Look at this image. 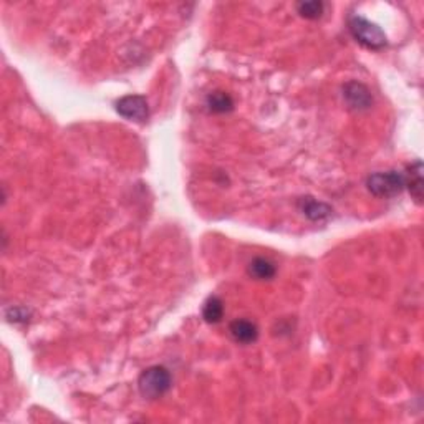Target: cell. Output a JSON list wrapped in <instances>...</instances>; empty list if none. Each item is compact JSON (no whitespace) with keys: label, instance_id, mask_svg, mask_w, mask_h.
Segmentation results:
<instances>
[{"label":"cell","instance_id":"cell-1","mask_svg":"<svg viewBox=\"0 0 424 424\" xmlns=\"http://www.w3.org/2000/svg\"><path fill=\"white\" fill-rule=\"evenodd\" d=\"M172 384V378L169 370L165 366H149L146 368L138 378V390L139 395L144 400H159L169 391Z\"/></svg>","mask_w":424,"mask_h":424},{"label":"cell","instance_id":"cell-2","mask_svg":"<svg viewBox=\"0 0 424 424\" xmlns=\"http://www.w3.org/2000/svg\"><path fill=\"white\" fill-rule=\"evenodd\" d=\"M348 30L360 45L370 48V50H381L388 43L383 30L377 24H371L370 20L360 15H351L348 19Z\"/></svg>","mask_w":424,"mask_h":424},{"label":"cell","instance_id":"cell-3","mask_svg":"<svg viewBox=\"0 0 424 424\" xmlns=\"http://www.w3.org/2000/svg\"><path fill=\"white\" fill-rule=\"evenodd\" d=\"M366 188L377 197H395L404 191V174L401 171L374 172L366 179Z\"/></svg>","mask_w":424,"mask_h":424},{"label":"cell","instance_id":"cell-4","mask_svg":"<svg viewBox=\"0 0 424 424\" xmlns=\"http://www.w3.org/2000/svg\"><path fill=\"white\" fill-rule=\"evenodd\" d=\"M116 112L128 121L143 123L149 116V106L144 96L128 95L116 101Z\"/></svg>","mask_w":424,"mask_h":424},{"label":"cell","instance_id":"cell-5","mask_svg":"<svg viewBox=\"0 0 424 424\" xmlns=\"http://www.w3.org/2000/svg\"><path fill=\"white\" fill-rule=\"evenodd\" d=\"M343 98L355 112H363L373 105V95L368 86L360 82H348L343 86Z\"/></svg>","mask_w":424,"mask_h":424},{"label":"cell","instance_id":"cell-6","mask_svg":"<svg viewBox=\"0 0 424 424\" xmlns=\"http://www.w3.org/2000/svg\"><path fill=\"white\" fill-rule=\"evenodd\" d=\"M404 174V189H408L411 197L421 204L423 202V162L414 161L406 167Z\"/></svg>","mask_w":424,"mask_h":424},{"label":"cell","instance_id":"cell-7","mask_svg":"<svg viewBox=\"0 0 424 424\" xmlns=\"http://www.w3.org/2000/svg\"><path fill=\"white\" fill-rule=\"evenodd\" d=\"M229 333L236 340L237 343L250 344L259 338V328L254 321L245 320V318H237V320L231 321L229 325Z\"/></svg>","mask_w":424,"mask_h":424},{"label":"cell","instance_id":"cell-8","mask_svg":"<svg viewBox=\"0 0 424 424\" xmlns=\"http://www.w3.org/2000/svg\"><path fill=\"white\" fill-rule=\"evenodd\" d=\"M298 209L305 218H308L310 220H325L328 219L331 212H333L328 204L317 201V199L310 196L298 199Z\"/></svg>","mask_w":424,"mask_h":424},{"label":"cell","instance_id":"cell-9","mask_svg":"<svg viewBox=\"0 0 424 424\" xmlns=\"http://www.w3.org/2000/svg\"><path fill=\"white\" fill-rule=\"evenodd\" d=\"M206 106L211 113H218V114L229 113L234 109V100L229 93L218 90L207 95Z\"/></svg>","mask_w":424,"mask_h":424},{"label":"cell","instance_id":"cell-10","mask_svg":"<svg viewBox=\"0 0 424 424\" xmlns=\"http://www.w3.org/2000/svg\"><path fill=\"white\" fill-rule=\"evenodd\" d=\"M247 273L255 280H271V278L275 277V265L268 259L255 257L254 260H250Z\"/></svg>","mask_w":424,"mask_h":424},{"label":"cell","instance_id":"cell-11","mask_svg":"<svg viewBox=\"0 0 424 424\" xmlns=\"http://www.w3.org/2000/svg\"><path fill=\"white\" fill-rule=\"evenodd\" d=\"M224 317V302L220 300L218 295H212L204 302V307H202V318L207 321V324L215 325L222 320Z\"/></svg>","mask_w":424,"mask_h":424},{"label":"cell","instance_id":"cell-12","mask_svg":"<svg viewBox=\"0 0 424 424\" xmlns=\"http://www.w3.org/2000/svg\"><path fill=\"white\" fill-rule=\"evenodd\" d=\"M325 10V3L318 2V0H310V2H300L297 3V12L303 19L308 20H317L324 15Z\"/></svg>","mask_w":424,"mask_h":424},{"label":"cell","instance_id":"cell-13","mask_svg":"<svg viewBox=\"0 0 424 424\" xmlns=\"http://www.w3.org/2000/svg\"><path fill=\"white\" fill-rule=\"evenodd\" d=\"M6 318L13 324H22L30 318V310L25 307H10L6 310Z\"/></svg>","mask_w":424,"mask_h":424}]
</instances>
